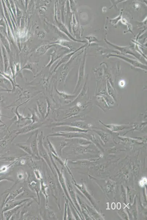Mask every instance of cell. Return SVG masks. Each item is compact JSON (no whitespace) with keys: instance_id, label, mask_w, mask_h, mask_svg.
Listing matches in <instances>:
<instances>
[{"instance_id":"1","label":"cell","mask_w":147,"mask_h":220,"mask_svg":"<svg viewBox=\"0 0 147 220\" xmlns=\"http://www.w3.org/2000/svg\"><path fill=\"white\" fill-rule=\"evenodd\" d=\"M43 125L42 123H36L33 124H30L26 125V126L22 127V128L18 130L16 133L17 134H24L28 133V132L36 130L37 129Z\"/></svg>"},{"instance_id":"2","label":"cell","mask_w":147,"mask_h":220,"mask_svg":"<svg viewBox=\"0 0 147 220\" xmlns=\"http://www.w3.org/2000/svg\"><path fill=\"white\" fill-rule=\"evenodd\" d=\"M22 104H21L19 105L16 108L15 113L16 115H17V121H16V123H17V124L19 126H23V124H24L25 123H26V121L28 120H29V117H25L23 114H21L19 113V111H18V109L19 107L22 105Z\"/></svg>"},{"instance_id":"3","label":"cell","mask_w":147,"mask_h":220,"mask_svg":"<svg viewBox=\"0 0 147 220\" xmlns=\"http://www.w3.org/2000/svg\"><path fill=\"white\" fill-rule=\"evenodd\" d=\"M37 108L39 113L42 116L43 118L44 119L47 111V103H45L43 102L40 103L39 101H37Z\"/></svg>"},{"instance_id":"4","label":"cell","mask_w":147,"mask_h":220,"mask_svg":"<svg viewBox=\"0 0 147 220\" xmlns=\"http://www.w3.org/2000/svg\"><path fill=\"white\" fill-rule=\"evenodd\" d=\"M30 110V112H31L32 116L31 117H29L30 120H31L32 121L30 124H33L39 122V120H40L39 118V116L36 113L35 110L33 111L32 110Z\"/></svg>"},{"instance_id":"5","label":"cell","mask_w":147,"mask_h":220,"mask_svg":"<svg viewBox=\"0 0 147 220\" xmlns=\"http://www.w3.org/2000/svg\"><path fill=\"white\" fill-rule=\"evenodd\" d=\"M120 85L121 86H123L124 85H125V82L124 81V80H121V81H120Z\"/></svg>"},{"instance_id":"6","label":"cell","mask_w":147,"mask_h":220,"mask_svg":"<svg viewBox=\"0 0 147 220\" xmlns=\"http://www.w3.org/2000/svg\"><path fill=\"white\" fill-rule=\"evenodd\" d=\"M2 116V114L1 113V108H0V123H2V124H4V123L3 122L2 120H1V117Z\"/></svg>"}]
</instances>
